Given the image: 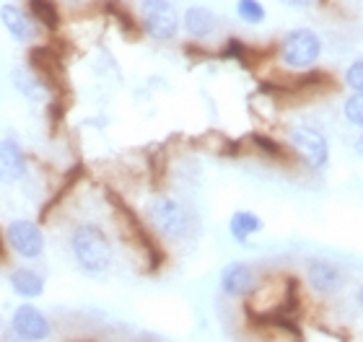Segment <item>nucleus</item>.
Masks as SVG:
<instances>
[{
  "label": "nucleus",
  "instance_id": "obj_10",
  "mask_svg": "<svg viewBox=\"0 0 363 342\" xmlns=\"http://www.w3.org/2000/svg\"><path fill=\"white\" fill-rule=\"evenodd\" d=\"M255 285H257V278H255V270L247 262H231L220 273V290L226 296H234V298L250 296L252 290H255Z\"/></svg>",
  "mask_w": 363,
  "mask_h": 342
},
{
  "label": "nucleus",
  "instance_id": "obj_9",
  "mask_svg": "<svg viewBox=\"0 0 363 342\" xmlns=\"http://www.w3.org/2000/svg\"><path fill=\"white\" fill-rule=\"evenodd\" d=\"M306 280L319 296H333L342 285L340 267L333 265L330 259H309L306 262Z\"/></svg>",
  "mask_w": 363,
  "mask_h": 342
},
{
  "label": "nucleus",
  "instance_id": "obj_1",
  "mask_svg": "<svg viewBox=\"0 0 363 342\" xmlns=\"http://www.w3.org/2000/svg\"><path fill=\"white\" fill-rule=\"evenodd\" d=\"M70 254H73V262L78 265V270L89 275V278H101L104 273H109L114 259L109 236L94 223H81V226L73 228Z\"/></svg>",
  "mask_w": 363,
  "mask_h": 342
},
{
  "label": "nucleus",
  "instance_id": "obj_3",
  "mask_svg": "<svg viewBox=\"0 0 363 342\" xmlns=\"http://www.w3.org/2000/svg\"><path fill=\"white\" fill-rule=\"evenodd\" d=\"M148 221L156 228V234H161L169 241H182L189 234V215L187 210L172 198H153L145 207Z\"/></svg>",
  "mask_w": 363,
  "mask_h": 342
},
{
  "label": "nucleus",
  "instance_id": "obj_17",
  "mask_svg": "<svg viewBox=\"0 0 363 342\" xmlns=\"http://www.w3.org/2000/svg\"><path fill=\"white\" fill-rule=\"evenodd\" d=\"M342 112H345V120L350 125H356V127L363 130V93H350L348 99H345Z\"/></svg>",
  "mask_w": 363,
  "mask_h": 342
},
{
  "label": "nucleus",
  "instance_id": "obj_7",
  "mask_svg": "<svg viewBox=\"0 0 363 342\" xmlns=\"http://www.w3.org/2000/svg\"><path fill=\"white\" fill-rule=\"evenodd\" d=\"M11 329L13 335L23 342H45L52 335V324L45 317V312H39L37 306L21 304L11 317Z\"/></svg>",
  "mask_w": 363,
  "mask_h": 342
},
{
  "label": "nucleus",
  "instance_id": "obj_12",
  "mask_svg": "<svg viewBox=\"0 0 363 342\" xmlns=\"http://www.w3.org/2000/svg\"><path fill=\"white\" fill-rule=\"evenodd\" d=\"M182 26L192 39H208L218 31V16L205 6H189L182 16Z\"/></svg>",
  "mask_w": 363,
  "mask_h": 342
},
{
  "label": "nucleus",
  "instance_id": "obj_16",
  "mask_svg": "<svg viewBox=\"0 0 363 342\" xmlns=\"http://www.w3.org/2000/svg\"><path fill=\"white\" fill-rule=\"evenodd\" d=\"M236 16H239L244 23L257 26V23H262L267 18V11L259 0H236Z\"/></svg>",
  "mask_w": 363,
  "mask_h": 342
},
{
  "label": "nucleus",
  "instance_id": "obj_6",
  "mask_svg": "<svg viewBox=\"0 0 363 342\" xmlns=\"http://www.w3.org/2000/svg\"><path fill=\"white\" fill-rule=\"evenodd\" d=\"M6 241L21 259H39L45 254V231L29 218H16L8 223Z\"/></svg>",
  "mask_w": 363,
  "mask_h": 342
},
{
  "label": "nucleus",
  "instance_id": "obj_5",
  "mask_svg": "<svg viewBox=\"0 0 363 342\" xmlns=\"http://www.w3.org/2000/svg\"><path fill=\"white\" fill-rule=\"evenodd\" d=\"M288 143H291L294 153L309 169L319 171V169L327 166V161H330V143H327V137L319 130L298 125V127L288 132Z\"/></svg>",
  "mask_w": 363,
  "mask_h": 342
},
{
  "label": "nucleus",
  "instance_id": "obj_8",
  "mask_svg": "<svg viewBox=\"0 0 363 342\" xmlns=\"http://www.w3.org/2000/svg\"><path fill=\"white\" fill-rule=\"evenodd\" d=\"M0 23L8 31V37L21 42V45H29V42L39 39V23L16 3H3L0 6Z\"/></svg>",
  "mask_w": 363,
  "mask_h": 342
},
{
  "label": "nucleus",
  "instance_id": "obj_22",
  "mask_svg": "<svg viewBox=\"0 0 363 342\" xmlns=\"http://www.w3.org/2000/svg\"><path fill=\"white\" fill-rule=\"evenodd\" d=\"M68 3H76V0H68Z\"/></svg>",
  "mask_w": 363,
  "mask_h": 342
},
{
  "label": "nucleus",
  "instance_id": "obj_11",
  "mask_svg": "<svg viewBox=\"0 0 363 342\" xmlns=\"http://www.w3.org/2000/svg\"><path fill=\"white\" fill-rule=\"evenodd\" d=\"M26 176V156L16 140H0V182L16 184Z\"/></svg>",
  "mask_w": 363,
  "mask_h": 342
},
{
  "label": "nucleus",
  "instance_id": "obj_18",
  "mask_svg": "<svg viewBox=\"0 0 363 342\" xmlns=\"http://www.w3.org/2000/svg\"><path fill=\"white\" fill-rule=\"evenodd\" d=\"M345 86L353 93H363V60H353L345 70Z\"/></svg>",
  "mask_w": 363,
  "mask_h": 342
},
{
  "label": "nucleus",
  "instance_id": "obj_13",
  "mask_svg": "<svg viewBox=\"0 0 363 342\" xmlns=\"http://www.w3.org/2000/svg\"><path fill=\"white\" fill-rule=\"evenodd\" d=\"M8 283H11L16 296L26 298V301L39 298L45 293V278L37 270H31V267H16L13 273L8 275Z\"/></svg>",
  "mask_w": 363,
  "mask_h": 342
},
{
  "label": "nucleus",
  "instance_id": "obj_2",
  "mask_svg": "<svg viewBox=\"0 0 363 342\" xmlns=\"http://www.w3.org/2000/svg\"><path fill=\"white\" fill-rule=\"evenodd\" d=\"M322 57V39L311 29H291L280 42V60L291 70H306Z\"/></svg>",
  "mask_w": 363,
  "mask_h": 342
},
{
  "label": "nucleus",
  "instance_id": "obj_20",
  "mask_svg": "<svg viewBox=\"0 0 363 342\" xmlns=\"http://www.w3.org/2000/svg\"><path fill=\"white\" fill-rule=\"evenodd\" d=\"M288 3H291V6H309L311 0H288Z\"/></svg>",
  "mask_w": 363,
  "mask_h": 342
},
{
  "label": "nucleus",
  "instance_id": "obj_19",
  "mask_svg": "<svg viewBox=\"0 0 363 342\" xmlns=\"http://www.w3.org/2000/svg\"><path fill=\"white\" fill-rule=\"evenodd\" d=\"M356 153L363 159V132H361V137H358V140H356Z\"/></svg>",
  "mask_w": 363,
  "mask_h": 342
},
{
  "label": "nucleus",
  "instance_id": "obj_14",
  "mask_svg": "<svg viewBox=\"0 0 363 342\" xmlns=\"http://www.w3.org/2000/svg\"><path fill=\"white\" fill-rule=\"evenodd\" d=\"M262 228H265L262 218H259L257 213H252V210H236V213L228 218V234L239 244H247L252 236H257Z\"/></svg>",
  "mask_w": 363,
  "mask_h": 342
},
{
  "label": "nucleus",
  "instance_id": "obj_15",
  "mask_svg": "<svg viewBox=\"0 0 363 342\" xmlns=\"http://www.w3.org/2000/svg\"><path fill=\"white\" fill-rule=\"evenodd\" d=\"M29 8L34 13L31 18L47 26V29H55L60 23V16H57V8H55L52 0H29Z\"/></svg>",
  "mask_w": 363,
  "mask_h": 342
},
{
  "label": "nucleus",
  "instance_id": "obj_4",
  "mask_svg": "<svg viewBox=\"0 0 363 342\" xmlns=\"http://www.w3.org/2000/svg\"><path fill=\"white\" fill-rule=\"evenodd\" d=\"M140 21H143L145 34L156 42H172L182 26L174 3H169V0H143Z\"/></svg>",
  "mask_w": 363,
  "mask_h": 342
},
{
  "label": "nucleus",
  "instance_id": "obj_21",
  "mask_svg": "<svg viewBox=\"0 0 363 342\" xmlns=\"http://www.w3.org/2000/svg\"><path fill=\"white\" fill-rule=\"evenodd\" d=\"M358 306L363 309V285H361V290H358Z\"/></svg>",
  "mask_w": 363,
  "mask_h": 342
}]
</instances>
